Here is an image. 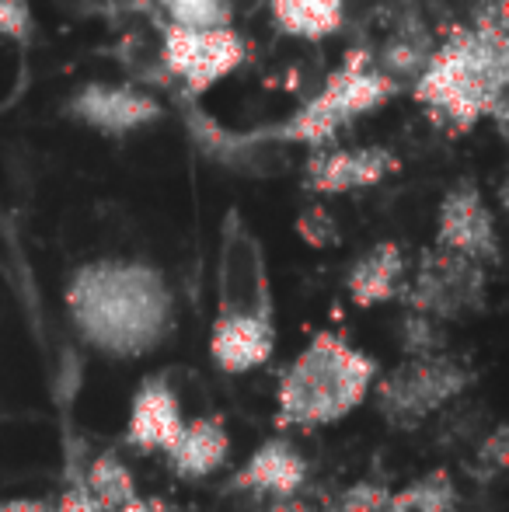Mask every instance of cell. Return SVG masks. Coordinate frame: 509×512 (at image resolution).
Instances as JSON below:
<instances>
[{"label":"cell","instance_id":"obj_1","mask_svg":"<svg viewBox=\"0 0 509 512\" xmlns=\"http://www.w3.org/2000/svg\"><path fill=\"white\" fill-rule=\"evenodd\" d=\"M63 304L77 338L116 363L150 356L175 331V293L164 272L140 258H98L74 269Z\"/></svg>","mask_w":509,"mask_h":512},{"label":"cell","instance_id":"obj_2","mask_svg":"<svg viewBox=\"0 0 509 512\" xmlns=\"http://www.w3.org/2000/svg\"><path fill=\"white\" fill-rule=\"evenodd\" d=\"M377 377L381 366L370 352L356 349L339 331H318L279 377L276 425L311 432L342 422L367 405Z\"/></svg>","mask_w":509,"mask_h":512},{"label":"cell","instance_id":"obj_3","mask_svg":"<svg viewBox=\"0 0 509 512\" xmlns=\"http://www.w3.org/2000/svg\"><path fill=\"white\" fill-rule=\"evenodd\" d=\"M506 35L503 21L454 32L447 46L433 49L415 77V98L450 129H471L482 115L503 105Z\"/></svg>","mask_w":509,"mask_h":512},{"label":"cell","instance_id":"obj_4","mask_svg":"<svg viewBox=\"0 0 509 512\" xmlns=\"http://www.w3.org/2000/svg\"><path fill=\"white\" fill-rule=\"evenodd\" d=\"M398 95V81L387 77L370 53L356 49L342 60V67L325 81V88L300 105L279 126L255 133L258 140H286V143H325L335 136V129L353 122L363 112H377L387 98Z\"/></svg>","mask_w":509,"mask_h":512},{"label":"cell","instance_id":"obj_5","mask_svg":"<svg viewBox=\"0 0 509 512\" xmlns=\"http://www.w3.org/2000/svg\"><path fill=\"white\" fill-rule=\"evenodd\" d=\"M475 384V370L454 352H436V356H405L394 370L374 380L370 398L377 418L387 429L412 432L440 408L461 398Z\"/></svg>","mask_w":509,"mask_h":512},{"label":"cell","instance_id":"obj_6","mask_svg":"<svg viewBox=\"0 0 509 512\" xmlns=\"http://www.w3.org/2000/svg\"><path fill=\"white\" fill-rule=\"evenodd\" d=\"M485 286H489L485 265L433 248L429 255H422L419 272L408 290H401V300L408 310L443 324L464 314H478L485 307Z\"/></svg>","mask_w":509,"mask_h":512},{"label":"cell","instance_id":"obj_7","mask_svg":"<svg viewBox=\"0 0 509 512\" xmlns=\"http://www.w3.org/2000/svg\"><path fill=\"white\" fill-rule=\"evenodd\" d=\"M217 317H276L262 244L238 216H227L217 272Z\"/></svg>","mask_w":509,"mask_h":512},{"label":"cell","instance_id":"obj_8","mask_svg":"<svg viewBox=\"0 0 509 512\" xmlns=\"http://www.w3.org/2000/svg\"><path fill=\"white\" fill-rule=\"evenodd\" d=\"M245 39L227 28H164V63L185 84L189 98L210 91L245 63Z\"/></svg>","mask_w":509,"mask_h":512},{"label":"cell","instance_id":"obj_9","mask_svg":"<svg viewBox=\"0 0 509 512\" xmlns=\"http://www.w3.org/2000/svg\"><path fill=\"white\" fill-rule=\"evenodd\" d=\"M436 248L471 258L478 265L499 262L496 220L475 185H457L454 192H447L436 216Z\"/></svg>","mask_w":509,"mask_h":512},{"label":"cell","instance_id":"obj_10","mask_svg":"<svg viewBox=\"0 0 509 512\" xmlns=\"http://www.w3.org/2000/svg\"><path fill=\"white\" fill-rule=\"evenodd\" d=\"M307 474H311V464L297 450V443L290 436H269L248 453L227 488L238 495H252V499L283 502L304 492Z\"/></svg>","mask_w":509,"mask_h":512},{"label":"cell","instance_id":"obj_11","mask_svg":"<svg viewBox=\"0 0 509 512\" xmlns=\"http://www.w3.org/2000/svg\"><path fill=\"white\" fill-rule=\"evenodd\" d=\"M185 425V411L168 373H150L136 384L129 401L123 443L140 453H168Z\"/></svg>","mask_w":509,"mask_h":512},{"label":"cell","instance_id":"obj_12","mask_svg":"<svg viewBox=\"0 0 509 512\" xmlns=\"http://www.w3.org/2000/svg\"><path fill=\"white\" fill-rule=\"evenodd\" d=\"M67 115L81 126L95 129L102 136H126L150 126L161 115V105L150 95L126 84H84L67 102Z\"/></svg>","mask_w":509,"mask_h":512},{"label":"cell","instance_id":"obj_13","mask_svg":"<svg viewBox=\"0 0 509 512\" xmlns=\"http://www.w3.org/2000/svg\"><path fill=\"white\" fill-rule=\"evenodd\" d=\"M398 171V157L384 147H346L311 157L307 164V189L339 196V192H360L381 185L387 175Z\"/></svg>","mask_w":509,"mask_h":512},{"label":"cell","instance_id":"obj_14","mask_svg":"<svg viewBox=\"0 0 509 512\" xmlns=\"http://www.w3.org/2000/svg\"><path fill=\"white\" fill-rule=\"evenodd\" d=\"M276 352V317H213L210 359L220 373H252Z\"/></svg>","mask_w":509,"mask_h":512},{"label":"cell","instance_id":"obj_15","mask_svg":"<svg viewBox=\"0 0 509 512\" xmlns=\"http://www.w3.org/2000/svg\"><path fill=\"white\" fill-rule=\"evenodd\" d=\"M231 432L220 415H196L185 418L178 439L168 446V467L182 481H206L231 460Z\"/></svg>","mask_w":509,"mask_h":512},{"label":"cell","instance_id":"obj_16","mask_svg":"<svg viewBox=\"0 0 509 512\" xmlns=\"http://www.w3.org/2000/svg\"><path fill=\"white\" fill-rule=\"evenodd\" d=\"M405 290V251L394 241H377L346 272V293L356 307H381Z\"/></svg>","mask_w":509,"mask_h":512},{"label":"cell","instance_id":"obj_17","mask_svg":"<svg viewBox=\"0 0 509 512\" xmlns=\"http://www.w3.org/2000/svg\"><path fill=\"white\" fill-rule=\"evenodd\" d=\"M182 119H185L189 136L199 143V150H203L210 161L224 164V168H234V171H255V161H258L255 143H262L258 136L231 133V129H224L217 119H210L203 108L192 102H185Z\"/></svg>","mask_w":509,"mask_h":512},{"label":"cell","instance_id":"obj_18","mask_svg":"<svg viewBox=\"0 0 509 512\" xmlns=\"http://www.w3.org/2000/svg\"><path fill=\"white\" fill-rule=\"evenodd\" d=\"M272 21L293 39L321 42L335 35L346 21V0H269Z\"/></svg>","mask_w":509,"mask_h":512},{"label":"cell","instance_id":"obj_19","mask_svg":"<svg viewBox=\"0 0 509 512\" xmlns=\"http://www.w3.org/2000/svg\"><path fill=\"white\" fill-rule=\"evenodd\" d=\"M457 506H461V492H457L454 474L433 467L408 485L391 488L384 512H457Z\"/></svg>","mask_w":509,"mask_h":512},{"label":"cell","instance_id":"obj_20","mask_svg":"<svg viewBox=\"0 0 509 512\" xmlns=\"http://www.w3.org/2000/svg\"><path fill=\"white\" fill-rule=\"evenodd\" d=\"M84 488L95 499V506L102 512H116L126 502H133L136 495V478L129 471V464L119 457L116 450H102L95 453V460L84 464Z\"/></svg>","mask_w":509,"mask_h":512},{"label":"cell","instance_id":"obj_21","mask_svg":"<svg viewBox=\"0 0 509 512\" xmlns=\"http://www.w3.org/2000/svg\"><path fill=\"white\" fill-rule=\"evenodd\" d=\"M398 342L405 356H436V352H447L443 324L426 314H415V310H405V317H401Z\"/></svg>","mask_w":509,"mask_h":512},{"label":"cell","instance_id":"obj_22","mask_svg":"<svg viewBox=\"0 0 509 512\" xmlns=\"http://www.w3.org/2000/svg\"><path fill=\"white\" fill-rule=\"evenodd\" d=\"M171 25L178 28H227L231 25V0H164Z\"/></svg>","mask_w":509,"mask_h":512},{"label":"cell","instance_id":"obj_23","mask_svg":"<svg viewBox=\"0 0 509 512\" xmlns=\"http://www.w3.org/2000/svg\"><path fill=\"white\" fill-rule=\"evenodd\" d=\"M387 499H391V485H384L377 478H360L342 488L325 506V512H384Z\"/></svg>","mask_w":509,"mask_h":512},{"label":"cell","instance_id":"obj_24","mask_svg":"<svg viewBox=\"0 0 509 512\" xmlns=\"http://www.w3.org/2000/svg\"><path fill=\"white\" fill-rule=\"evenodd\" d=\"M32 4L28 0H0V35H7L11 42L25 46L32 39Z\"/></svg>","mask_w":509,"mask_h":512},{"label":"cell","instance_id":"obj_25","mask_svg":"<svg viewBox=\"0 0 509 512\" xmlns=\"http://www.w3.org/2000/svg\"><path fill=\"white\" fill-rule=\"evenodd\" d=\"M53 512H102L84 488V464H77V460H70L67 488H63L60 499H53Z\"/></svg>","mask_w":509,"mask_h":512},{"label":"cell","instance_id":"obj_26","mask_svg":"<svg viewBox=\"0 0 509 512\" xmlns=\"http://www.w3.org/2000/svg\"><path fill=\"white\" fill-rule=\"evenodd\" d=\"M297 234L304 237L311 248H332V244L339 241V227H335V220L325 209H307V213H300Z\"/></svg>","mask_w":509,"mask_h":512},{"label":"cell","instance_id":"obj_27","mask_svg":"<svg viewBox=\"0 0 509 512\" xmlns=\"http://www.w3.org/2000/svg\"><path fill=\"white\" fill-rule=\"evenodd\" d=\"M478 453H482V460H489L492 471H503V467H506V429H503V425H499V429L485 439Z\"/></svg>","mask_w":509,"mask_h":512},{"label":"cell","instance_id":"obj_28","mask_svg":"<svg viewBox=\"0 0 509 512\" xmlns=\"http://www.w3.org/2000/svg\"><path fill=\"white\" fill-rule=\"evenodd\" d=\"M0 512H53V499L14 495V499H0Z\"/></svg>","mask_w":509,"mask_h":512},{"label":"cell","instance_id":"obj_29","mask_svg":"<svg viewBox=\"0 0 509 512\" xmlns=\"http://www.w3.org/2000/svg\"><path fill=\"white\" fill-rule=\"evenodd\" d=\"M116 512H171V506L164 499H157V495H136L133 502H126V506Z\"/></svg>","mask_w":509,"mask_h":512},{"label":"cell","instance_id":"obj_30","mask_svg":"<svg viewBox=\"0 0 509 512\" xmlns=\"http://www.w3.org/2000/svg\"><path fill=\"white\" fill-rule=\"evenodd\" d=\"M262 512H318V509L307 506L304 499H283V502H269Z\"/></svg>","mask_w":509,"mask_h":512}]
</instances>
